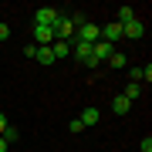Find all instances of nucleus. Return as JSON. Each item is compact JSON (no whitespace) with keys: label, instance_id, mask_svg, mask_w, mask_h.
<instances>
[{"label":"nucleus","instance_id":"f257e3e1","mask_svg":"<svg viewBox=\"0 0 152 152\" xmlns=\"http://www.w3.org/2000/svg\"><path fill=\"white\" fill-rule=\"evenodd\" d=\"M75 41H81V44H95V41H102V27L91 20H81L78 24V31H75Z\"/></svg>","mask_w":152,"mask_h":152},{"label":"nucleus","instance_id":"f03ea898","mask_svg":"<svg viewBox=\"0 0 152 152\" xmlns=\"http://www.w3.org/2000/svg\"><path fill=\"white\" fill-rule=\"evenodd\" d=\"M64 17V10H58V7H41L37 17H34V24H44V27H54V24Z\"/></svg>","mask_w":152,"mask_h":152},{"label":"nucleus","instance_id":"7ed1b4c3","mask_svg":"<svg viewBox=\"0 0 152 152\" xmlns=\"http://www.w3.org/2000/svg\"><path fill=\"white\" fill-rule=\"evenodd\" d=\"M71 54H75L78 61H81V64H98L95 61V54H91V44H81V41H71Z\"/></svg>","mask_w":152,"mask_h":152},{"label":"nucleus","instance_id":"20e7f679","mask_svg":"<svg viewBox=\"0 0 152 152\" xmlns=\"http://www.w3.org/2000/svg\"><path fill=\"white\" fill-rule=\"evenodd\" d=\"M34 37H37V48H51V44H54V27L34 24Z\"/></svg>","mask_w":152,"mask_h":152},{"label":"nucleus","instance_id":"39448f33","mask_svg":"<svg viewBox=\"0 0 152 152\" xmlns=\"http://www.w3.org/2000/svg\"><path fill=\"white\" fill-rule=\"evenodd\" d=\"M102 41H105V44H112V48H115V41H122V24H118V20L105 24V27H102Z\"/></svg>","mask_w":152,"mask_h":152},{"label":"nucleus","instance_id":"423d86ee","mask_svg":"<svg viewBox=\"0 0 152 152\" xmlns=\"http://www.w3.org/2000/svg\"><path fill=\"white\" fill-rule=\"evenodd\" d=\"M142 34H145V24H142L139 17H135V20H129V24H122V37H132V41H139Z\"/></svg>","mask_w":152,"mask_h":152},{"label":"nucleus","instance_id":"0eeeda50","mask_svg":"<svg viewBox=\"0 0 152 152\" xmlns=\"http://www.w3.org/2000/svg\"><path fill=\"white\" fill-rule=\"evenodd\" d=\"M112 51H115V48H112V44H105V41H95V44H91L95 61H108V58H112Z\"/></svg>","mask_w":152,"mask_h":152},{"label":"nucleus","instance_id":"6e6552de","mask_svg":"<svg viewBox=\"0 0 152 152\" xmlns=\"http://www.w3.org/2000/svg\"><path fill=\"white\" fill-rule=\"evenodd\" d=\"M51 54H54V61L71 58V44H68V41H54V44H51Z\"/></svg>","mask_w":152,"mask_h":152},{"label":"nucleus","instance_id":"1a4fd4ad","mask_svg":"<svg viewBox=\"0 0 152 152\" xmlns=\"http://www.w3.org/2000/svg\"><path fill=\"white\" fill-rule=\"evenodd\" d=\"M78 122H81L85 129H88V125H98V122H102V112H98V108H85L81 115H78Z\"/></svg>","mask_w":152,"mask_h":152},{"label":"nucleus","instance_id":"9d476101","mask_svg":"<svg viewBox=\"0 0 152 152\" xmlns=\"http://www.w3.org/2000/svg\"><path fill=\"white\" fill-rule=\"evenodd\" d=\"M142 91H145V88H142V85H135V81H129V85L122 88V98H129V102H135V98H139Z\"/></svg>","mask_w":152,"mask_h":152},{"label":"nucleus","instance_id":"9b49d317","mask_svg":"<svg viewBox=\"0 0 152 152\" xmlns=\"http://www.w3.org/2000/svg\"><path fill=\"white\" fill-rule=\"evenodd\" d=\"M112 108H115V115H125V112L132 108V102H129V98H122V95H115V102H112Z\"/></svg>","mask_w":152,"mask_h":152},{"label":"nucleus","instance_id":"f8f14e48","mask_svg":"<svg viewBox=\"0 0 152 152\" xmlns=\"http://www.w3.org/2000/svg\"><path fill=\"white\" fill-rule=\"evenodd\" d=\"M41 61V64H54V54H51V48H37V54H34Z\"/></svg>","mask_w":152,"mask_h":152},{"label":"nucleus","instance_id":"ddd939ff","mask_svg":"<svg viewBox=\"0 0 152 152\" xmlns=\"http://www.w3.org/2000/svg\"><path fill=\"white\" fill-rule=\"evenodd\" d=\"M108 64H112V68H125V64H129V58H125L122 51H112V58H108Z\"/></svg>","mask_w":152,"mask_h":152},{"label":"nucleus","instance_id":"4468645a","mask_svg":"<svg viewBox=\"0 0 152 152\" xmlns=\"http://www.w3.org/2000/svg\"><path fill=\"white\" fill-rule=\"evenodd\" d=\"M129 20H135V10L132 7H118V24H129Z\"/></svg>","mask_w":152,"mask_h":152},{"label":"nucleus","instance_id":"2eb2a0df","mask_svg":"<svg viewBox=\"0 0 152 152\" xmlns=\"http://www.w3.org/2000/svg\"><path fill=\"white\" fill-rule=\"evenodd\" d=\"M4 139H7V145H10V142H17V139H20V132H17L14 125H7V129H4Z\"/></svg>","mask_w":152,"mask_h":152},{"label":"nucleus","instance_id":"dca6fc26","mask_svg":"<svg viewBox=\"0 0 152 152\" xmlns=\"http://www.w3.org/2000/svg\"><path fill=\"white\" fill-rule=\"evenodd\" d=\"M81 129H85V125L78 122V118H71V122H68V132H71V135H78V132H81Z\"/></svg>","mask_w":152,"mask_h":152},{"label":"nucleus","instance_id":"f3484780","mask_svg":"<svg viewBox=\"0 0 152 152\" xmlns=\"http://www.w3.org/2000/svg\"><path fill=\"white\" fill-rule=\"evenodd\" d=\"M0 41H10V27L7 24H0Z\"/></svg>","mask_w":152,"mask_h":152},{"label":"nucleus","instance_id":"a211bd4d","mask_svg":"<svg viewBox=\"0 0 152 152\" xmlns=\"http://www.w3.org/2000/svg\"><path fill=\"white\" fill-rule=\"evenodd\" d=\"M142 152H152V139H149V135L142 139Z\"/></svg>","mask_w":152,"mask_h":152},{"label":"nucleus","instance_id":"6ab92c4d","mask_svg":"<svg viewBox=\"0 0 152 152\" xmlns=\"http://www.w3.org/2000/svg\"><path fill=\"white\" fill-rule=\"evenodd\" d=\"M7 125H10V122H7V115L0 112V135H4V129H7Z\"/></svg>","mask_w":152,"mask_h":152},{"label":"nucleus","instance_id":"aec40b11","mask_svg":"<svg viewBox=\"0 0 152 152\" xmlns=\"http://www.w3.org/2000/svg\"><path fill=\"white\" fill-rule=\"evenodd\" d=\"M0 152H7V139L4 135H0Z\"/></svg>","mask_w":152,"mask_h":152}]
</instances>
